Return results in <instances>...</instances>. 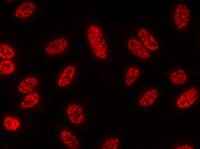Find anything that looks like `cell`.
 I'll use <instances>...</instances> for the list:
<instances>
[{
    "instance_id": "6da1fadb",
    "label": "cell",
    "mask_w": 200,
    "mask_h": 149,
    "mask_svg": "<svg viewBox=\"0 0 200 149\" xmlns=\"http://www.w3.org/2000/svg\"><path fill=\"white\" fill-rule=\"evenodd\" d=\"M172 97L174 111L189 110L197 105L199 97V87L195 84H187L176 87Z\"/></svg>"
},
{
    "instance_id": "7a4b0ae2",
    "label": "cell",
    "mask_w": 200,
    "mask_h": 149,
    "mask_svg": "<svg viewBox=\"0 0 200 149\" xmlns=\"http://www.w3.org/2000/svg\"><path fill=\"white\" fill-rule=\"evenodd\" d=\"M80 77V70L77 64L64 63L59 67L55 74V86L60 89L70 88L78 82Z\"/></svg>"
},
{
    "instance_id": "3957f363",
    "label": "cell",
    "mask_w": 200,
    "mask_h": 149,
    "mask_svg": "<svg viewBox=\"0 0 200 149\" xmlns=\"http://www.w3.org/2000/svg\"><path fill=\"white\" fill-rule=\"evenodd\" d=\"M88 42L93 54L97 58L104 60L108 56L107 44L103 33L98 26L92 25L87 32Z\"/></svg>"
},
{
    "instance_id": "277c9868",
    "label": "cell",
    "mask_w": 200,
    "mask_h": 149,
    "mask_svg": "<svg viewBox=\"0 0 200 149\" xmlns=\"http://www.w3.org/2000/svg\"><path fill=\"white\" fill-rule=\"evenodd\" d=\"M70 48V42L67 38L57 36L45 41L42 52L47 58H58L66 56Z\"/></svg>"
},
{
    "instance_id": "5b68a950",
    "label": "cell",
    "mask_w": 200,
    "mask_h": 149,
    "mask_svg": "<svg viewBox=\"0 0 200 149\" xmlns=\"http://www.w3.org/2000/svg\"><path fill=\"white\" fill-rule=\"evenodd\" d=\"M173 24L175 30L180 32H185L191 26L192 14L188 4L184 2L174 4L171 12Z\"/></svg>"
},
{
    "instance_id": "8992f818",
    "label": "cell",
    "mask_w": 200,
    "mask_h": 149,
    "mask_svg": "<svg viewBox=\"0 0 200 149\" xmlns=\"http://www.w3.org/2000/svg\"><path fill=\"white\" fill-rule=\"evenodd\" d=\"M160 88L155 86L146 87L143 88L137 96L136 103L140 109H149L156 105L161 97Z\"/></svg>"
},
{
    "instance_id": "52a82bcc",
    "label": "cell",
    "mask_w": 200,
    "mask_h": 149,
    "mask_svg": "<svg viewBox=\"0 0 200 149\" xmlns=\"http://www.w3.org/2000/svg\"><path fill=\"white\" fill-rule=\"evenodd\" d=\"M38 8L36 0L20 1L14 9L12 17L16 21H30L37 14Z\"/></svg>"
},
{
    "instance_id": "ba28073f",
    "label": "cell",
    "mask_w": 200,
    "mask_h": 149,
    "mask_svg": "<svg viewBox=\"0 0 200 149\" xmlns=\"http://www.w3.org/2000/svg\"><path fill=\"white\" fill-rule=\"evenodd\" d=\"M1 123L2 129L10 134H18L23 132L25 128L23 117L15 113H5L2 114Z\"/></svg>"
},
{
    "instance_id": "9c48e42d",
    "label": "cell",
    "mask_w": 200,
    "mask_h": 149,
    "mask_svg": "<svg viewBox=\"0 0 200 149\" xmlns=\"http://www.w3.org/2000/svg\"><path fill=\"white\" fill-rule=\"evenodd\" d=\"M40 73L35 72L24 73L19 77L17 84L18 93L22 95L40 88L41 81Z\"/></svg>"
},
{
    "instance_id": "30bf717a",
    "label": "cell",
    "mask_w": 200,
    "mask_h": 149,
    "mask_svg": "<svg viewBox=\"0 0 200 149\" xmlns=\"http://www.w3.org/2000/svg\"><path fill=\"white\" fill-rule=\"evenodd\" d=\"M167 82L174 88L187 84L192 79L191 70L183 67H174L169 69L166 73Z\"/></svg>"
},
{
    "instance_id": "8fae6325",
    "label": "cell",
    "mask_w": 200,
    "mask_h": 149,
    "mask_svg": "<svg viewBox=\"0 0 200 149\" xmlns=\"http://www.w3.org/2000/svg\"><path fill=\"white\" fill-rule=\"evenodd\" d=\"M41 95L38 89L23 95L19 102L18 107L24 111L36 109L41 104Z\"/></svg>"
},
{
    "instance_id": "7c38bea8",
    "label": "cell",
    "mask_w": 200,
    "mask_h": 149,
    "mask_svg": "<svg viewBox=\"0 0 200 149\" xmlns=\"http://www.w3.org/2000/svg\"><path fill=\"white\" fill-rule=\"evenodd\" d=\"M66 111L67 117L71 123L80 124L84 121V114L81 104L76 103H70L66 107Z\"/></svg>"
},
{
    "instance_id": "4fadbf2b",
    "label": "cell",
    "mask_w": 200,
    "mask_h": 149,
    "mask_svg": "<svg viewBox=\"0 0 200 149\" xmlns=\"http://www.w3.org/2000/svg\"><path fill=\"white\" fill-rule=\"evenodd\" d=\"M128 46L132 54L140 59L147 60L151 57L150 51L137 39L133 38L129 39Z\"/></svg>"
},
{
    "instance_id": "5bb4252c",
    "label": "cell",
    "mask_w": 200,
    "mask_h": 149,
    "mask_svg": "<svg viewBox=\"0 0 200 149\" xmlns=\"http://www.w3.org/2000/svg\"><path fill=\"white\" fill-rule=\"evenodd\" d=\"M18 52L14 42L4 41L0 43V60H17Z\"/></svg>"
},
{
    "instance_id": "9a60e30c",
    "label": "cell",
    "mask_w": 200,
    "mask_h": 149,
    "mask_svg": "<svg viewBox=\"0 0 200 149\" xmlns=\"http://www.w3.org/2000/svg\"><path fill=\"white\" fill-rule=\"evenodd\" d=\"M141 41L150 51H156L160 48V44L157 39L146 29L140 28L138 31Z\"/></svg>"
},
{
    "instance_id": "2e32d148",
    "label": "cell",
    "mask_w": 200,
    "mask_h": 149,
    "mask_svg": "<svg viewBox=\"0 0 200 149\" xmlns=\"http://www.w3.org/2000/svg\"><path fill=\"white\" fill-rule=\"evenodd\" d=\"M59 137L61 143L66 147L72 149L79 148V141L73 132L67 129H63L60 132Z\"/></svg>"
},
{
    "instance_id": "e0dca14e",
    "label": "cell",
    "mask_w": 200,
    "mask_h": 149,
    "mask_svg": "<svg viewBox=\"0 0 200 149\" xmlns=\"http://www.w3.org/2000/svg\"><path fill=\"white\" fill-rule=\"evenodd\" d=\"M142 74V70L139 67L135 66L129 67L125 74V86L127 88L134 86L140 79Z\"/></svg>"
},
{
    "instance_id": "ac0fdd59",
    "label": "cell",
    "mask_w": 200,
    "mask_h": 149,
    "mask_svg": "<svg viewBox=\"0 0 200 149\" xmlns=\"http://www.w3.org/2000/svg\"><path fill=\"white\" fill-rule=\"evenodd\" d=\"M16 61L13 60H0V75L3 77L13 76L17 71Z\"/></svg>"
},
{
    "instance_id": "d6986e66",
    "label": "cell",
    "mask_w": 200,
    "mask_h": 149,
    "mask_svg": "<svg viewBox=\"0 0 200 149\" xmlns=\"http://www.w3.org/2000/svg\"><path fill=\"white\" fill-rule=\"evenodd\" d=\"M169 149H196L197 147L191 140L179 139L172 141L169 144Z\"/></svg>"
},
{
    "instance_id": "ffe728a7",
    "label": "cell",
    "mask_w": 200,
    "mask_h": 149,
    "mask_svg": "<svg viewBox=\"0 0 200 149\" xmlns=\"http://www.w3.org/2000/svg\"><path fill=\"white\" fill-rule=\"evenodd\" d=\"M118 139L115 137L108 138L103 142L101 147L103 149H117L119 146Z\"/></svg>"
}]
</instances>
